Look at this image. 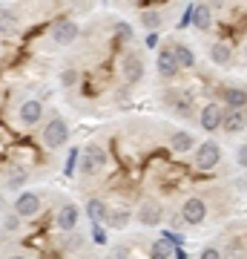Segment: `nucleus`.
Masks as SVG:
<instances>
[{
  "label": "nucleus",
  "mask_w": 247,
  "mask_h": 259,
  "mask_svg": "<svg viewBox=\"0 0 247 259\" xmlns=\"http://www.w3.org/2000/svg\"><path fill=\"white\" fill-rule=\"evenodd\" d=\"M75 222H78V207L75 204H64L61 213H58V228L61 231H72Z\"/></svg>",
  "instance_id": "9d476101"
},
{
  "label": "nucleus",
  "mask_w": 247,
  "mask_h": 259,
  "mask_svg": "<svg viewBox=\"0 0 247 259\" xmlns=\"http://www.w3.org/2000/svg\"><path fill=\"white\" fill-rule=\"evenodd\" d=\"M221 127L227 130V133H241V130H244V115H241V110L224 112V124H221Z\"/></svg>",
  "instance_id": "ddd939ff"
},
{
  "label": "nucleus",
  "mask_w": 247,
  "mask_h": 259,
  "mask_svg": "<svg viewBox=\"0 0 247 259\" xmlns=\"http://www.w3.org/2000/svg\"><path fill=\"white\" fill-rule=\"evenodd\" d=\"M9 259H23V256H9Z\"/></svg>",
  "instance_id": "c756f323"
},
{
  "label": "nucleus",
  "mask_w": 247,
  "mask_h": 259,
  "mask_svg": "<svg viewBox=\"0 0 247 259\" xmlns=\"http://www.w3.org/2000/svg\"><path fill=\"white\" fill-rule=\"evenodd\" d=\"M18 225H20V216H18V213H15V216H12V213H6V216H3V231H6V233L18 231Z\"/></svg>",
  "instance_id": "b1692460"
},
{
  "label": "nucleus",
  "mask_w": 247,
  "mask_h": 259,
  "mask_svg": "<svg viewBox=\"0 0 247 259\" xmlns=\"http://www.w3.org/2000/svg\"><path fill=\"white\" fill-rule=\"evenodd\" d=\"M118 35H121V37H127V40H129V37H132V29H129L127 23H118Z\"/></svg>",
  "instance_id": "bb28decb"
},
{
  "label": "nucleus",
  "mask_w": 247,
  "mask_h": 259,
  "mask_svg": "<svg viewBox=\"0 0 247 259\" xmlns=\"http://www.w3.org/2000/svg\"><path fill=\"white\" fill-rule=\"evenodd\" d=\"M192 23L199 29H207L210 26V9L207 6H192Z\"/></svg>",
  "instance_id": "a211bd4d"
},
{
  "label": "nucleus",
  "mask_w": 247,
  "mask_h": 259,
  "mask_svg": "<svg viewBox=\"0 0 247 259\" xmlns=\"http://www.w3.org/2000/svg\"><path fill=\"white\" fill-rule=\"evenodd\" d=\"M40 112H43V107L37 101H26L20 107V121H23V124H37V121H40Z\"/></svg>",
  "instance_id": "f8f14e48"
},
{
  "label": "nucleus",
  "mask_w": 247,
  "mask_h": 259,
  "mask_svg": "<svg viewBox=\"0 0 247 259\" xmlns=\"http://www.w3.org/2000/svg\"><path fill=\"white\" fill-rule=\"evenodd\" d=\"M170 147L175 150V153H187V150L192 147V136L190 133H173V139H170Z\"/></svg>",
  "instance_id": "2eb2a0df"
},
{
  "label": "nucleus",
  "mask_w": 247,
  "mask_h": 259,
  "mask_svg": "<svg viewBox=\"0 0 247 259\" xmlns=\"http://www.w3.org/2000/svg\"><path fill=\"white\" fill-rule=\"evenodd\" d=\"M15 210H18V216H35L40 210V199L35 193H23L18 199V204H15Z\"/></svg>",
  "instance_id": "1a4fd4ad"
},
{
  "label": "nucleus",
  "mask_w": 247,
  "mask_h": 259,
  "mask_svg": "<svg viewBox=\"0 0 247 259\" xmlns=\"http://www.w3.org/2000/svg\"><path fill=\"white\" fill-rule=\"evenodd\" d=\"M127 222H129V213L127 210H112L110 213V225H112V228H124Z\"/></svg>",
  "instance_id": "4be33fe9"
},
{
  "label": "nucleus",
  "mask_w": 247,
  "mask_h": 259,
  "mask_svg": "<svg viewBox=\"0 0 247 259\" xmlns=\"http://www.w3.org/2000/svg\"><path fill=\"white\" fill-rule=\"evenodd\" d=\"M107 164V153H104L98 144H89L86 147V153H83V158H81V173H95V170H101V167Z\"/></svg>",
  "instance_id": "7ed1b4c3"
},
{
  "label": "nucleus",
  "mask_w": 247,
  "mask_h": 259,
  "mask_svg": "<svg viewBox=\"0 0 247 259\" xmlns=\"http://www.w3.org/2000/svg\"><path fill=\"white\" fill-rule=\"evenodd\" d=\"M219 158H221V147L216 141H204L202 147L195 150V167L199 170H213L219 164Z\"/></svg>",
  "instance_id": "f257e3e1"
},
{
  "label": "nucleus",
  "mask_w": 247,
  "mask_h": 259,
  "mask_svg": "<svg viewBox=\"0 0 247 259\" xmlns=\"http://www.w3.org/2000/svg\"><path fill=\"white\" fill-rule=\"evenodd\" d=\"M181 216H184V222H190V225H199L207 216V204L202 202V199H187L181 207Z\"/></svg>",
  "instance_id": "20e7f679"
},
{
  "label": "nucleus",
  "mask_w": 247,
  "mask_h": 259,
  "mask_svg": "<svg viewBox=\"0 0 247 259\" xmlns=\"http://www.w3.org/2000/svg\"><path fill=\"white\" fill-rule=\"evenodd\" d=\"M158 72L164 75V78H170V75H175V69H178V58H175V49H161L158 52Z\"/></svg>",
  "instance_id": "423d86ee"
},
{
  "label": "nucleus",
  "mask_w": 247,
  "mask_h": 259,
  "mask_svg": "<svg viewBox=\"0 0 247 259\" xmlns=\"http://www.w3.org/2000/svg\"><path fill=\"white\" fill-rule=\"evenodd\" d=\"M86 213H89V219H92L95 225H101L104 219L110 216V213H107V207H104V202H98V199H92V202L86 204Z\"/></svg>",
  "instance_id": "dca6fc26"
},
{
  "label": "nucleus",
  "mask_w": 247,
  "mask_h": 259,
  "mask_svg": "<svg viewBox=\"0 0 247 259\" xmlns=\"http://www.w3.org/2000/svg\"><path fill=\"white\" fill-rule=\"evenodd\" d=\"M124 78L127 83H135L141 78V61L138 58H127V64H124Z\"/></svg>",
  "instance_id": "f3484780"
},
{
  "label": "nucleus",
  "mask_w": 247,
  "mask_h": 259,
  "mask_svg": "<svg viewBox=\"0 0 247 259\" xmlns=\"http://www.w3.org/2000/svg\"><path fill=\"white\" fill-rule=\"evenodd\" d=\"M202 259H221V256H219V250H216V248H204L202 250Z\"/></svg>",
  "instance_id": "a878e982"
},
{
  "label": "nucleus",
  "mask_w": 247,
  "mask_h": 259,
  "mask_svg": "<svg viewBox=\"0 0 247 259\" xmlns=\"http://www.w3.org/2000/svg\"><path fill=\"white\" fill-rule=\"evenodd\" d=\"M236 161H238L241 167H247V144H244L241 150H238V158H236Z\"/></svg>",
  "instance_id": "cd10ccee"
},
{
  "label": "nucleus",
  "mask_w": 247,
  "mask_h": 259,
  "mask_svg": "<svg viewBox=\"0 0 247 259\" xmlns=\"http://www.w3.org/2000/svg\"><path fill=\"white\" fill-rule=\"evenodd\" d=\"M161 204H156V202H144L141 204V210H138V219L146 225V228H156L158 222H161Z\"/></svg>",
  "instance_id": "6e6552de"
},
{
  "label": "nucleus",
  "mask_w": 247,
  "mask_h": 259,
  "mask_svg": "<svg viewBox=\"0 0 247 259\" xmlns=\"http://www.w3.org/2000/svg\"><path fill=\"white\" fill-rule=\"evenodd\" d=\"M170 253H173V242L170 239H158L153 245V259H167Z\"/></svg>",
  "instance_id": "6ab92c4d"
},
{
  "label": "nucleus",
  "mask_w": 247,
  "mask_h": 259,
  "mask_svg": "<svg viewBox=\"0 0 247 259\" xmlns=\"http://www.w3.org/2000/svg\"><path fill=\"white\" fill-rule=\"evenodd\" d=\"M6 179H9V185H12V187H20V185H23V179H26V173H23L20 167H15V170H12Z\"/></svg>",
  "instance_id": "393cba45"
},
{
  "label": "nucleus",
  "mask_w": 247,
  "mask_h": 259,
  "mask_svg": "<svg viewBox=\"0 0 247 259\" xmlns=\"http://www.w3.org/2000/svg\"><path fill=\"white\" fill-rule=\"evenodd\" d=\"M12 20H15V18H12V12H3V26H9Z\"/></svg>",
  "instance_id": "c85d7f7f"
},
{
  "label": "nucleus",
  "mask_w": 247,
  "mask_h": 259,
  "mask_svg": "<svg viewBox=\"0 0 247 259\" xmlns=\"http://www.w3.org/2000/svg\"><path fill=\"white\" fill-rule=\"evenodd\" d=\"M175 49V58H178V66H192V61H195V58H192V52L187 47H181V44H178V47H173Z\"/></svg>",
  "instance_id": "412c9836"
},
{
  "label": "nucleus",
  "mask_w": 247,
  "mask_h": 259,
  "mask_svg": "<svg viewBox=\"0 0 247 259\" xmlns=\"http://www.w3.org/2000/svg\"><path fill=\"white\" fill-rule=\"evenodd\" d=\"M210 58L216 61V64H227L230 61V47L227 44H216V47L210 49Z\"/></svg>",
  "instance_id": "aec40b11"
},
{
  "label": "nucleus",
  "mask_w": 247,
  "mask_h": 259,
  "mask_svg": "<svg viewBox=\"0 0 247 259\" xmlns=\"http://www.w3.org/2000/svg\"><path fill=\"white\" fill-rule=\"evenodd\" d=\"M224 101H227L230 110H241V107L247 104V93H244V90L230 87V90H224Z\"/></svg>",
  "instance_id": "4468645a"
},
{
  "label": "nucleus",
  "mask_w": 247,
  "mask_h": 259,
  "mask_svg": "<svg viewBox=\"0 0 247 259\" xmlns=\"http://www.w3.org/2000/svg\"><path fill=\"white\" fill-rule=\"evenodd\" d=\"M170 104H173V110L178 112V115H184V118H190L192 115V101L187 93H173L170 95Z\"/></svg>",
  "instance_id": "9b49d317"
},
{
  "label": "nucleus",
  "mask_w": 247,
  "mask_h": 259,
  "mask_svg": "<svg viewBox=\"0 0 247 259\" xmlns=\"http://www.w3.org/2000/svg\"><path fill=\"white\" fill-rule=\"evenodd\" d=\"M224 124V110H219L216 104H207L202 110V127L204 130H219Z\"/></svg>",
  "instance_id": "0eeeda50"
},
{
  "label": "nucleus",
  "mask_w": 247,
  "mask_h": 259,
  "mask_svg": "<svg viewBox=\"0 0 247 259\" xmlns=\"http://www.w3.org/2000/svg\"><path fill=\"white\" fill-rule=\"evenodd\" d=\"M52 37L66 47V44H72L75 37H78V26H75L72 20H58L55 26H52Z\"/></svg>",
  "instance_id": "39448f33"
},
{
  "label": "nucleus",
  "mask_w": 247,
  "mask_h": 259,
  "mask_svg": "<svg viewBox=\"0 0 247 259\" xmlns=\"http://www.w3.org/2000/svg\"><path fill=\"white\" fill-rule=\"evenodd\" d=\"M66 139H69V130H66V124L61 118H52L46 124V130H43L46 147H61V144H66Z\"/></svg>",
  "instance_id": "f03ea898"
},
{
  "label": "nucleus",
  "mask_w": 247,
  "mask_h": 259,
  "mask_svg": "<svg viewBox=\"0 0 247 259\" xmlns=\"http://www.w3.org/2000/svg\"><path fill=\"white\" fill-rule=\"evenodd\" d=\"M141 20H144L146 29H158V23H161V15H158V12H144V15H141Z\"/></svg>",
  "instance_id": "5701e85b"
}]
</instances>
